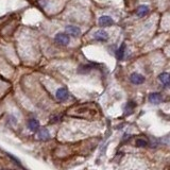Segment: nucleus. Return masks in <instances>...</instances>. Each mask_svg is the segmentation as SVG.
<instances>
[{
  "mask_svg": "<svg viewBox=\"0 0 170 170\" xmlns=\"http://www.w3.org/2000/svg\"><path fill=\"white\" fill-rule=\"evenodd\" d=\"M55 42L61 46H67L70 42V37L67 33H58L54 37Z\"/></svg>",
  "mask_w": 170,
  "mask_h": 170,
  "instance_id": "nucleus-1",
  "label": "nucleus"
},
{
  "mask_svg": "<svg viewBox=\"0 0 170 170\" xmlns=\"http://www.w3.org/2000/svg\"><path fill=\"white\" fill-rule=\"evenodd\" d=\"M55 97H56V99H58V100H60V101H65V100H67V99H68L69 93H68V90H67V88H65V87H61V88H59V90H56Z\"/></svg>",
  "mask_w": 170,
  "mask_h": 170,
  "instance_id": "nucleus-2",
  "label": "nucleus"
},
{
  "mask_svg": "<svg viewBox=\"0 0 170 170\" xmlns=\"http://www.w3.org/2000/svg\"><path fill=\"white\" fill-rule=\"evenodd\" d=\"M94 39L98 40V42H106V40L109 39V34L104 30H98L94 34Z\"/></svg>",
  "mask_w": 170,
  "mask_h": 170,
  "instance_id": "nucleus-3",
  "label": "nucleus"
},
{
  "mask_svg": "<svg viewBox=\"0 0 170 170\" xmlns=\"http://www.w3.org/2000/svg\"><path fill=\"white\" fill-rule=\"evenodd\" d=\"M130 81L135 85H140V84H142V83L145 82V77H144V75H139V74L134 72V74L131 75Z\"/></svg>",
  "mask_w": 170,
  "mask_h": 170,
  "instance_id": "nucleus-4",
  "label": "nucleus"
},
{
  "mask_svg": "<svg viewBox=\"0 0 170 170\" xmlns=\"http://www.w3.org/2000/svg\"><path fill=\"white\" fill-rule=\"evenodd\" d=\"M65 31L67 34L71 35V36H74V37H78L81 34L80 28L77 26H67L65 28Z\"/></svg>",
  "mask_w": 170,
  "mask_h": 170,
  "instance_id": "nucleus-5",
  "label": "nucleus"
},
{
  "mask_svg": "<svg viewBox=\"0 0 170 170\" xmlns=\"http://www.w3.org/2000/svg\"><path fill=\"white\" fill-rule=\"evenodd\" d=\"M99 26L101 27H111L114 25V20L110 17V16H101L98 20Z\"/></svg>",
  "mask_w": 170,
  "mask_h": 170,
  "instance_id": "nucleus-6",
  "label": "nucleus"
},
{
  "mask_svg": "<svg viewBox=\"0 0 170 170\" xmlns=\"http://www.w3.org/2000/svg\"><path fill=\"white\" fill-rule=\"evenodd\" d=\"M158 81L164 86H170V74L168 72H163L158 75Z\"/></svg>",
  "mask_w": 170,
  "mask_h": 170,
  "instance_id": "nucleus-7",
  "label": "nucleus"
},
{
  "mask_svg": "<svg viewBox=\"0 0 170 170\" xmlns=\"http://www.w3.org/2000/svg\"><path fill=\"white\" fill-rule=\"evenodd\" d=\"M37 138L40 139V140H48L50 138V133L47 129L43 128L37 132Z\"/></svg>",
  "mask_w": 170,
  "mask_h": 170,
  "instance_id": "nucleus-8",
  "label": "nucleus"
},
{
  "mask_svg": "<svg viewBox=\"0 0 170 170\" xmlns=\"http://www.w3.org/2000/svg\"><path fill=\"white\" fill-rule=\"evenodd\" d=\"M149 101L151 102V103H153V104H158V103H161L162 102V96H161V94H158V93H151L150 95H149Z\"/></svg>",
  "mask_w": 170,
  "mask_h": 170,
  "instance_id": "nucleus-9",
  "label": "nucleus"
},
{
  "mask_svg": "<svg viewBox=\"0 0 170 170\" xmlns=\"http://www.w3.org/2000/svg\"><path fill=\"white\" fill-rule=\"evenodd\" d=\"M28 129L32 132L37 131L39 129V122L36 119H34V118H31L28 121Z\"/></svg>",
  "mask_w": 170,
  "mask_h": 170,
  "instance_id": "nucleus-10",
  "label": "nucleus"
},
{
  "mask_svg": "<svg viewBox=\"0 0 170 170\" xmlns=\"http://www.w3.org/2000/svg\"><path fill=\"white\" fill-rule=\"evenodd\" d=\"M148 13H149V7L148 5H140V7H138V9H137L136 14L138 17H144Z\"/></svg>",
  "mask_w": 170,
  "mask_h": 170,
  "instance_id": "nucleus-11",
  "label": "nucleus"
},
{
  "mask_svg": "<svg viewBox=\"0 0 170 170\" xmlns=\"http://www.w3.org/2000/svg\"><path fill=\"white\" fill-rule=\"evenodd\" d=\"M125 51H126V45L122 44L119 47V49L116 51V56H117L118 60H122L123 56H125Z\"/></svg>",
  "mask_w": 170,
  "mask_h": 170,
  "instance_id": "nucleus-12",
  "label": "nucleus"
},
{
  "mask_svg": "<svg viewBox=\"0 0 170 170\" xmlns=\"http://www.w3.org/2000/svg\"><path fill=\"white\" fill-rule=\"evenodd\" d=\"M90 67L87 66V65H82L79 67V69H78V71L80 72L81 75H87L88 72H90Z\"/></svg>",
  "mask_w": 170,
  "mask_h": 170,
  "instance_id": "nucleus-13",
  "label": "nucleus"
},
{
  "mask_svg": "<svg viewBox=\"0 0 170 170\" xmlns=\"http://www.w3.org/2000/svg\"><path fill=\"white\" fill-rule=\"evenodd\" d=\"M135 145L137 147H146L148 145V142L144 138H137L135 142Z\"/></svg>",
  "mask_w": 170,
  "mask_h": 170,
  "instance_id": "nucleus-14",
  "label": "nucleus"
},
{
  "mask_svg": "<svg viewBox=\"0 0 170 170\" xmlns=\"http://www.w3.org/2000/svg\"><path fill=\"white\" fill-rule=\"evenodd\" d=\"M3 170H9V169H3Z\"/></svg>",
  "mask_w": 170,
  "mask_h": 170,
  "instance_id": "nucleus-15",
  "label": "nucleus"
}]
</instances>
